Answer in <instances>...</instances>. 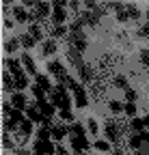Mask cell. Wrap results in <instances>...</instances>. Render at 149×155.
Masks as SVG:
<instances>
[{
    "label": "cell",
    "mask_w": 149,
    "mask_h": 155,
    "mask_svg": "<svg viewBox=\"0 0 149 155\" xmlns=\"http://www.w3.org/2000/svg\"><path fill=\"white\" fill-rule=\"evenodd\" d=\"M35 153H43V155H56V144H52V140H39L37 138L32 142Z\"/></svg>",
    "instance_id": "3957f363"
},
{
    "label": "cell",
    "mask_w": 149,
    "mask_h": 155,
    "mask_svg": "<svg viewBox=\"0 0 149 155\" xmlns=\"http://www.w3.org/2000/svg\"><path fill=\"white\" fill-rule=\"evenodd\" d=\"M48 71H50V75L56 78L59 82H61V80H65V78L69 75V73H67V69H65V65H63L61 61H50V63H48Z\"/></svg>",
    "instance_id": "5b68a950"
},
{
    "label": "cell",
    "mask_w": 149,
    "mask_h": 155,
    "mask_svg": "<svg viewBox=\"0 0 149 155\" xmlns=\"http://www.w3.org/2000/svg\"><path fill=\"white\" fill-rule=\"evenodd\" d=\"M113 155H125V153H123V151H121V149H117V151H115V153H113Z\"/></svg>",
    "instance_id": "f5cc1de1"
},
{
    "label": "cell",
    "mask_w": 149,
    "mask_h": 155,
    "mask_svg": "<svg viewBox=\"0 0 149 155\" xmlns=\"http://www.w3.org/2000/svg\"><path fill=\"white\" fill-rule=\"evenodd\" d=\"M73 155H86V153L84 151H78V153H73Z\"/></svg>",
    "instance_id": "db71d44e"
},
{
    "label": "cell",
    "mask_w": 149,
    "mask_h": 155,
    "mask_svg": "<svg viewBox=\"0 0 149 155\" xmlns=\"http://www.w3.org/2000/svg\"><path fill=\"white\" fill-rule=\"evenodd\" d=\"M84 7H86V9H91V11H95V7H97V5L93 2V0H86V2H84Z\"/></svg>",
    "instance_id": "7dc6e473"
},
{
    "label": "cell",
    "mask_w": 149,
    "mask_h": 155,
    "mask_svg": "<svg viewBox=\"0 0 149 155\" xmlns=\"http://www.w3.org/2000/svg\"><path fill=\"white\" fill-rule=\"evenodd\" d=\"M67 131H69V138H71V136H73V138H84V136H86L84 125L78 123V121H73L71 125H67Z\"/></svg>",
    "instance_id": "7c38bea8"
},
{
    "label": "cell",
    "mask_w": 149,
    "mask_h": 155,
    "mask_svg": "<svg viewBox=\"0 0 149 155\" xmlns=\"http://www.w3.org/2000/svg\"><path fill=\"white\" fill-rule=\"evenodd\" d=\"M138 61L145 65V69H149V50H141L138 52Z\"/></svg>",
    "instance_id": "ab89813d"
},
{
    "label": "cell",
    "mask_w": 149,
    "mask_h": 155,
    "mask_svg": "<svg viewBox=\"0 0 149 155\" xmlns=\"http://www.w3.org/2000/svg\"><path fill=\"white\" fill-rule=\"evenodd\" d=\"M13 24H15V19H11V17L5 19V28H13Z\"/></svg>",
    "instance_id": "c3c4849f"
},
{
    "label": "cell",
    "mask_w": 149,
    "mask_h": 155,
    "mask_svg": "<svg viewBox=\"0 0 149 155\" xmlns=\"http://www.w3.org/2000/svg\"><path fill=\"white\" fill-rule=\"evenodd\" d=\"M123 112L130 116V119H134V116H136V104H130V101H125V108H123Z\"/></svg>",
    "instance_id": "d590c367"
},
{
    "label": "cell",
    "mask_w": 149,
    "mask_h": 155,
    "mask_svg": "<svg viewBox=\"0 0 149 155\" xmlns=\"http://www.w3.org/2000/svg\"><path fill=\"white\" fill-rule=\"evenodd\" d=\"M35 106L39 108V110H41V114H43V116H48V119H52V116L56 114V108H54V106H52L48 99H41V101H37Z\"/></svg>",
    "instance_id": "4fadbf2b"
},
{
    "label": "cell",
    "mask_w": 149,
    "mask_h": 155,
    "mask_svg": "<svg viewBox=\"0 0 149 155\" xmlns=\"http://www.w3.org/2000/svg\"><path fill=\"white\" fill-rule=\"evenodd\" d=\"M13 19L17 24H26V22H30V13H28V9L24 7V5H15L13 7Z\"/></svg>",
    "instance_id": "8992f818"
},
{
    "label": "cell",
    "mask_w": 149,
    "mask_h": 155,
    "mask_svg": "<svg viewBox=\"0 0 149 155\" xmlns=\"http://www.w3.org/2000/svg\"><path fill=\"white\" fill-rule=\"evenodd\" d=\"M61 119H63V121H67L69 125L76 121V119H73V112H71V110H61Z\"/></svg>",
    "instance_id": "7bdbcfd3"
},
{
    "label": "cell",
    "mask_w": 149,
    "mask_h": 155,
    "mask_svg": "<svg viewBox=\"0 0 149 155\" xmlns=\"http://www.w3.org/2000/svg\"><path fill=\"white\" fill-rule=\"evenodd\" d=\"M86 129H89L93 136H97V131H100V127H97V121H95V119H86Z\"/></svg>",
    "instance_id": "8d00e7d4"
},
{
    "label": "cell",
    "mask_w": 149,
    "mask_h": 155,
    "mask_svg": "<svg viewBox=\"0 0 149 155\" xmlns=\"http://www.w3.org/2000/svg\"><path fill=\"white\" fill-rule=\"evenodd\" d=\"M130 129H132L134 134H141V131L145 129V123H143V119H138V116L130 119Z\"/></svg>",
    "instance_id": "83f0119b"
},
{
    "label": "cell",
    "mask_w": 149,
    "mask_h": 155,
    "mask_svg": "<svg viewBox=\"0 0 149 155\" xmlns=\"http://www.w3.org/2000/svg\"><path fill=\"white\" fill-rule=\"evenodd\" d=\"M69 144H71V149H73V153H78V151H84V153H89L91 151V142L86 140V136L84 138H69Z\"/></svg>",
    "instance_id": "ba28073f"
},
{
    "label": "cell",
    "mask_w": 149,
    "mask_h": 155,
    "mask_svg": "<svg viewBox=\"0 0 149 155\" xmlns=\"http://www.w3.org/2000/svg\"><path fill=\"white\" fill-rule=\"evenodd\" d=\"M28 35L35 39V41H41L43 43V30H41V24H28Z\"/></svg>",
    "instance_id": "ffe728a7"
},
{
    "label": "cell",
    "mask_w": 149,
    "mask_h": 155,
    "mask_svg": "<svg viewBox=\"0 0 149 155\" xmlns=\"http://www.w3.org/2000/svg\"><path fill=\"white\" fill-rule=\"evenodd\" d=\"M37 138H39V140H52V129L39 127V129H37Z\"/></svg>",
    "instance_id": "836d02e7"
},
{
    "label": "cell",
    "mask_w": 149,
    "mask_h": 155,
    "mask_svg": "<svg viewBox=\"0 0 149 155\" xmlns=\"http://www.w3.org/2000/svg\"><path fill=\"white\" fill-rule=\"evenodd\" d=\"M141 138H143V144H147V147H149V131H145V129H143V131H141Z\"/></svg>",
    "instance_id": "bcb514c9"
},
{
    "label": "cell",
    "mask_w": 149,
    "mask_h": 155,
    "mask_svg": "<svg viewBox=\"0 0 149 155\" xmlns=\"http://www.w3.org/2000/svg\"><path fill=\"white\" fill-rule=\"evenodd\" d=\"M65 19H67V11H65V9H61V7H52V24L63 26Z\"/></svg>",
    "instance_id": "5bb4252c"
},
{
    "label": "cell",
    "mask_w": 149,
    "mask_h": 155,
    "mask_svg": "<svg viewBox=\"0 0 149 155\" xmlns=\"http://www.w3.org/2000/svg\"><path fill=\"white\" fill-rule=\"evenodd\" d=\"M5 67H7V71L9 73H13V75H17L22 71V58H17V56H7L5 58Z\"/></svg>",
    "instance_id": "52a82bcc"
},
{
    "label": "cell",
    "mask_w": 149,
    "mask_h": 155,
    "mask_svg": "<svg viewBox=\"0 0 149 155\" xmlns=\"http://www.w3.org/2000/svg\"><path fill=\"white\" fill-rule=\"evenodd\" d=\"M69 32H82V22L80 19H71L69 22Z\"/></svg>",
    "instance_id": "60d3db41"
},
{
    "label": "cell",
    "mask_w": 149,
    "mask_h": 155,
    "mask_svg": "<svg viewBox=\"0 0 149 155\" xmlns=\"http://www.w3.org/2000/svg\"><path fill=\"white\" fill-rule=\"evenodd\" d=\"M26 116H28L32 123H39V125H41V123H43V119H46V116L41 114V110L37 108V106H28V108H26Z\"/></svg>",
    "instance_id": "e0dca14e"
},
{
    "label": "cell",
    "mask_w": 149,
    "mask_h": 155,
    "mask_svg": "<svg viewBox=\"0 0 149 155\" xmlns=\"http://www.w3.org/2000/svg\"><path fill=\"white\" fill-rule=\"evenodd\" d=\"M48 32L52 35V39H67V35H69V30L65 28V26H56V24H50L48 26Z\"/></svg>",
    "instance_id": "ac0fdd59"
},
{
    "label": "cell",
    "mask_w": 149,
    "mask_h": 155,
    "mask_svg": "<svg viewBox=\"0 0 149 155\" xmlns=\"http://www.w3.org/2000/svg\"><path fill=\"white\" fill-rule=\"evenodd\" d=\"M104 131H106V138H108V142L117 144V142L121 140V131L117 129L115 119H106V123H104Z\"/></svg>",
    "instance_id": "277c9868"
},
{
    "label": "cell",
    "mask_w": 149,
    "mask_h": 155,
    "mask_svg": "<svg viewBox=\"0 0 149 155\" xmlns=\"http://www.w3.org/2000/svg\"><path fill=\"white\" fill-rule=\"evenodd\" d=\"M67 45H73L80 54L86 50V35L84 32H69L67 35Z\"/></svg>",
    "instance_id": "7a4b0ae2"
},
{
    "label": "cell",
    "mask_w": 149,
    "mask_h": 155,
    "mask_svg": "<svg viewBox=\"0 0 149 155\" xmlns=\"http://www.w3.org/2000/svg\"><path fill=\"white\" fill-rule=\"evenodd\" d=\"M130 149H134V151H141L145 144H143V138H141V134H132L130 136V140H127Z\"/></svg>",
    "instance_id": "484cf974"
},
{
    "label": "cell",
    "mask_w": 149,
    "mask_h": 155,
    "mask_svg": "<svg viewBox=\"0 0 149 155\" xmlns=\"http://www.w3.org/2000/svg\"><path fill=\"white\" fill-rule=\"evenodd\" d=\"M134 155H149L147 149H141V151H134Z\"/></svg>",
    "instance_id": "f907efd6"
},
{
    "label": "cell",
    "mask_w": 149,
    "mask_h": 155,
    "mask_svg": "<svg viewBox=\"0 0 149 155\" xmlns=\"http://www.w3.org/2000/svg\"><path fill=\"white\" fill-rule=\"evenodd\" d=\"M78 75H80V82H82V84H86V82H93V75H95V71H93V67H91V65L82 63V65L78 67Z\"/></svg>",
    "instance_id": "30bf717a"
},
{
    "label": "cell",
    "mask_w": 149,
    "mask_h": 155,
    "mask_svg": "<svg viewBox=\"0 0 149 155\" xmlns=\"http://www.w3.org/2000/svg\"><path fill=\"white\" fill-rule=\"evenodd\" d=\"M67 134H69V131H67L65 125H54V127H52V140L61 142V140H65V136H67Z\"/></svg>",
    "instance_id": "44dd1931"
},
{
    "label": "cell",
    "mask_w": 149,
    "mask_h": 155,
    "mask_svg": "<svg viewBox=\"0 0 149 155\" xmlns=\"http://www.w3.org/2000/svg\"><path fill=\"white\" fill-rule=\"evenodd\" d=\"M147 22H149V9H147Z\"/></svg>",
    "instance_id": "9f6ffc18"
},
{
    "label": "cell",
    "mask_w": 149,
    "mask_h": 155,
    "mask_svg": "<svg viewBox=\"0 0 149 155\" xmlns=\"http://www.w3.org/2000/svg\"><path fill=\"white\" fill-rule=\"evenodd\" d=\"M143 123H145V127H149V114H147V116H143Z\"/></svg>",
    "instance_id": "816d5d0a"
},
{
    "label": "cell",
    "mask_w": 149,
    "mask_h": 155,
    "mask_svg": "<svg viewBox=\"0 0 149 155\" xmlns=\"http://www.w3.org/2000/svg\"><path fill=\"white\" fill-rule=\"evenodd\" d=\"M73 104H76L78 108H86L89 106V95H86V88L82 86L80 91L73 93Z\"/></svg>",
    "instance_id": "2e32d148"
},
{
    "label": "cell",
    "mask_w": 149,
    "mask_h": 155,
    "mask_svg": "<svg viewBox=\"0 0 149 155\" xmlns=\"http://www.w3.org/2000/svg\"><path fill=\"white\" fill-rule=\"evenodd\" d=\"M20 43H22V48H26V50H30V48H35V39L28 35V32H24V35H20Z\"/></svg>",
    "instance_id": "f1b7e54d"
},
{
    "label": "cell",
    "mask_w": 149,
    "mask_h": 155,
    "mask_svg": "<svg viewBox=\"0 0 149 155\" xmlns=\"http://www.w3.org/2000/svg\"><path fill=\"white\" fill-rule=\"evenodd\" d=\"M11 104H13V108H15V110H26V108H28V99H26V95H24V93H20V91H15V93H13Z\"/></svg>",
    "instance_id": "8fae6325"
},
{
    "label": "cell",
    "mask_w": 149,
    "mask_h": 155,
    "mask_svg": "<svg viewBox=\"0 0 149 155\" xmlns=\"http://www.w3.org/2000/svg\"><path fill=\"white\" fill-rule=\"evenodd\" d=\"M65 56L69 58V63L76 67V69L82 65V54H80L76 48H73V45H67V48H65Z\"/></svg>",
    "instance_id": "9c48e42d"
},
{
    "label": "cell",
    "mask_w": 149,
    "mask_h": 155,
    "mask_svg": "<svg viewBox=\"0 0 149 155\" xmlns=\"http://www.w3.org/2000/svg\"><path fill=\"white\" fill-rule=\"evenodd\" d=\"M15 78V88L17 91H24V88H28V78H26V73L24 71H20V73H17V75H13Z\"/></svg>",
    "instance_id": "d4e9b609"
},
{
    "label": "cell",
    "mask_w": 149,
    "mask_h": 155,
    "mask_svg": "<svg viewBox=\"0 0 149 155\" xmlns=\"http://www.w3.org/2000/svg\"><path fill=\"white\" fill-rule=\"evenodd\" d=\"M35 84L39 86V88H43L46 93H52V91H54V86H52V82H50V78L43 75V73H37V75H35Z\"/></svg>",
    "instance_id": "9a60e30c"
},
{
    "label": "cell",
    "mask_w": 149,
    "mask_h": 155,
    "mask_svg": "<svg viewBox=\"0 0 149 155\" xmlns=\"http://www.w3.org/2000/svg\"><path fill=\"white\" fill-rule=\"evenodd\" d=\"M54 52H56V41L50 37V39H46V41L41 43V54H43V56H50V54H54Z\"/></svg>",
    "instance_id": "cb8c5ba5"
},
{
    "label": "cell",
    "mask_w": 149,
    "mask_h": 155,
    "mask_svg": "<svg viewBox=\"0 0 149 155\" xmlns=\"http://www.w3.org/2000/svg\"><path fill=\"white\" fill-rule=\"evenodd\" d=\"M13 151H15V155H32V151H28V149H24V147H15Z\"/></svg>",
    "instance_id": "ee69618b"
},
{
    "label": "cell",
    "mask_w": 149,
    "mask_h": 155,
    "mask_svg": "<svg viewBox=\"0 0 149 155\" xmlns=\"http://www.w3.org/2000/svg\"><path fill=\"white\" fill-rule=\"evenodd\" d=\"M93 147H95L97 151H102V153H106V151H110V142L108 140H97L95 144H93Z\"/></svg>",
    "instance_id": "b9f144b4"
},
{
    "label": "cell",
    "mask_w": 149,
    "mask_h": 155,
    "mask_svg": "<svg viewBox=\"0 0 149 155\" xmlns=\"http://www.w3.org/2000/svg\"><path fill=\"white\" fill-rule=\"evenodd\" d=\"M20 58H22L24 69H26L30 75H37V65H35V61H32V56H30V54H22Z\"/></svg>",
    "instance_id": "d6986e66"
},
{
    "label": "cell",
    "mask_w": 149,
    "mask_h": 155,
    "mask_svg": "<svg viewBox=\"0 0 149 155\" xmlns=\"http://www.w3.org/2000/svg\"><path fill=\"white\" fill-rule=\"evenodd\" d=\"M32 127H35V123L26 116V119L22 121V125H20V131H22V134H26V136H30V134H32Z\"/></svg>",
    "instance_id": "1f68e13d"
},
{
    "label": "cell",
    "mask_w": 149,
    "mask_h": 155,
    "mask_svg": "<svg viewBox=\"0 0 149 155\" xmlns=\"http://www.w3.org/2000/svg\"><path fill=\"white\" fill-rule=\"evenodd\" d=\"M20 45H22V43H20V37H11V39H7V41H5V52H7V54H15Z\"/></svg>",
    "instance_id": "603a6c76"
},
{
    "label": "cell",
    "mask_w": 149,
    "mask_h": 155,
    "mask_svg": "<svg viewBox=\"0 0 149 155\" xmlns=\"http://www.w3.org/2000/svg\"><path fill=\"white\" fill-rule=\"evenodd\" d=\"M115 84H117V88H121V91L130 88V86H127V78H125V75H117V78H115Z\"/></svg>",
    "instance_id": "f35d334b"
},
{
    "label": "cell",
    "mask_w": 149,
    "mask_h": 155,
    "mask_svg": "<svg viewBox=\"0 0 149 155\" xmlns=\"http://www.w3.org/2000/svg\"><path fill=\"white\" fill-rule=\"evenodd\" d=\"M69 9H73V11H78V9H80V5H78V2H73V0H71V2H69Z\"/></svg>",
    "instance_id": "681fc988"
},
{
    "label": "cell",
    "mask_w": 149,
    "mask_h": 155,
    "mask_svg": "<svg viewBox=\"0 0 149 155\" xmlns=\"http://www.w3.org/2000/svg\"><path fill=\"white\" fill-rule=\"evenodd\" d=\"M127 7V15H130V19H134V22H138V17L143 15L141 13V9L136 7V5H125Z\"/></svg>",
    "instance_id": "4dcf8cb0"
},
{
    "label": "cell",
    "mask_w": 149,
    "mask_h": 155,
    "mask_svg": "<svg viewBox=\"0 0 149 155\" xmlns=\"http://www.w3.org/2000/svg\"><path fill=\"white\" fill-rule=\"evenodd\" d=\"M61 84H65V86H67V88H69L71 93H76V91H80V88L84 86L82 82H78V80H76V78H71V75H67V78H65V80H61Z\"/></svg>",
    "instance_id": "7402d4cb"
},
{
    "label": "cell",
    "mask_w": 149,
    "mask_h": 155,
    "mask_svg": "<svg viewBox=\"0 0 149 155\" xmlns=\"http://www.w3.org/2000/svg\"><path fill=\"white\" fill-rule=\"evenodd\" d=\"M108 108L113 110L115 114H121V112H123V108H125V104H121L119 99H110V101H108Z\"/></svg>",
    "instance_id": "d6a6232c"
},
{
    "label": "cell",
    "mask_w": 149,
    "mask_h": 155,
    "mask_svg": "<svg viewBox=\"0 0 149 155\" xmlns=\"http://www.w3.org/2000/svg\"><path fill=\"white\" fill-rule=\"evenodd\" d=\"M50 17V5L48 2H35V7L30 9V24H41Z\"/></svg>",
    "instance_id": "6da1fadb"
},
{
    "label": "cell",
    "mask_w": 149,
    "mask_h": 155,
    "mask_svg": "<svg viewBox=\"0 0 149 155\" xmlns=\"http://www.w3.org/2000/svg\"><path fill=\"white\" fill-rule=\"evenodd\" d=\"M56 155H69V151H67L63 144H56Z\"/></svg>",
    "instance_id": "f6af8a7d"
},
{
    "label": "cell",
    "mask_w": 149,
    "mask_h": 155,
    "mask_svg": "<svg viewBox=\"0 0 149 155\" xmlns=\"http://www.w3.org/2000/svg\"><path fill=\"white\" fill-rule=\"evenodd\" d=\"M32 155H43V153H35V151H32Z\"/></svg>",
    "instance_id": "11a10c76"
},
{
    "label": "cell",
    "mask_w": 149,
    "mask_h": 155,
    "mask_svg": "<svg viewBox=\"0 0 149 155\" xmlns=\"http://www.w3.org/2000/svg\"><path fill=\"white\" fill-rule=\"evenodd\" d=\"M5 91H7V93L17 91V88H15V78H13V73H9V71H5Z\"/></svg>",
    "instance_id": "4316f807"
},
{
    "label": "cell",
    "mask_w": 149,
    "mask_h": 155,
    "mask_svg": "<svg viewBox=\"0 0 149 155\" xmlns=\"http://www.w3.org/2000/svg\"><path fill=\"white\" fill-rule=\"evenodd\" d=\"M2 144H5V149H15V147H17V142L13 140L11 131H7V129H5V134H2Z\"/></svg>",
    "instance_id": "f546056e"
},
{
    "label": "cell",
    "mask_w": 149,
    "mask_h": 155,
    "mask_svg": "<svg viewBox=\"0 0 149 155\" xmlns=\"http://www.w3.org/2000/svg\"><path fill=\"white\" fill-rule=\"evenodd\" d=\"M30 91H32V97H35L37 101H41V99H46V91H43V88H39L37 84H35V86H30Z\"/></svg>",
    "instance_id": "e575fe53"
},
{
    "label": "cell",
    "mask_w": 149,
    "mask_h": 155,
    "mask_svg": "<svg viewBox=\"0 0 149 155\" xmlns=\"http://www.w3.org/2000/svg\"><path fill=\"white\" fill-rule=\"evenodd\" d=\"M123 93H125V99H127V101H130V104H134V101H136V99H138V93H136V91H134V88H125V91H123Z\"/></svg>",
    "instance_id": "74e56055"
}]
</instances>
